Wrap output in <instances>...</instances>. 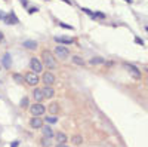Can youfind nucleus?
<instances>
[{
    "label": "nucleus",
    "mask_w": 148,
    "mask_h": 147,
    "mask_svg": "<svg viewBox=\"0 0 148 147\" xmlns=\"http://www.w3.org/2000/svg\"><path fill=\"white\" fill-rule=\"evenodd\" d=\"M30 67H31V70L34 71V73H42L43 71V64H42V61L39 59V58H36V57H33L31 59H30Z\"/></svg>",
    "instance_id": "4"
},
{
    "label": "nucleus",
    "mask_w": 148,
    "mask_h": 147,
    "mask_svg": "<svg viewBox=\"0 0 148 147\" xmlns=\"http://www.w3.org/2000/svg\"><path fill=\"white\" fill-rule=\"evenodd\" d=\"M33 97H34V100H36L37 103H42V101L45 100V95H43V92H42V89H40V88H36V89H34Z\"/></svg>",
    "instance_id": "11"
},
{
    "label": "nucleus",
    "mask_w": 148,
    "mask_h": 147,
    "mask_svg": "<svg viewBox=\"0 0 148 147\" xmlns=\"http://www.w3.org/2000/svg\"><path fill=\"white\" fill-rule=\"evenodd\" d=\"M14 80L19 83V82H22V80H24V77H22L21 75H18V73H14Z\"/></svg>",
    "instance_id": "22"
},
{
    "label": "nucleus",
    "mask_w": 148,
    "mask_h": 147,
    "mask_svg": "<svg viewBox=\"0 0 148 147\" xmlns=\"http://www.w3.org/2000/svg\"><path fill=\"white\" fill-rule=\"evenodd\" d=\"M3 17H5V15H3V12L0 10V19H3Z\"/></svg>",
    "instance_id": "29"
},
{
    "label": "nucleus",
    "mask_w": 148,
    "mask_h": 147,
    "mask_svg": "<svg viewBox=\"0 0 148 147\" xmlns=\"http://www.w3.org/2000/svg\"><path fill=\"white\" fill-rule=\"evenodd\" d=\"M55 138H56V141H58V144H61V143H67V135L64 132H58L56 135H55Z\"/></svg>",
    "instance_id": "15"
},
{
    "label": "nucleus",
    "mask_w": 148,
    "mask_h": 147,
    "mask_svg": "<svg viewBox=\"0 0 148 147\" xmlns=\"http://www.w3.org/2000/svg\"><path fill=\"white\" fill-rule=\"evenodd\" d=\"M42 61H43V66H46L47 68H55L56 67V59L53 58V54L51 51H43Z\"/></svg>",
    "instance_id": "1"
},
{
    "label": "nucleus",
    "mask_w": 148,
    "mask_h": 147,
    "mask_svg": "<svg viewBox=\"0 0 148 147\" xmlns=\"http://www.w3.org/2000/svg\"><path fill=\"white\" fill-rule=\"evenodd\" d=\"M126 2H129V3H130V2H132V0H126Z\"/></svg>",
    "instance_id": "31"
},
{
    "label": "nucleus",
    "mask_w": 148,
    "mask_h": 147,
    "mask_svg": "<svg viewBox=\"0 0 148 147\" xmlns=\"http://www.w3.org/2000/svg\"><path fill=\"white\" fill-rule=\"evenodd\" d=\"M74 40H76V39H73V37H64V36H56V37H55V42L59 43V45H70Z\"/></svg>",
    "instance_id": "7"
},
{
    "label": "nucleus",
    "mask_w": 148,
    "mask_h": 147,
    "mask_svg": "<svg viewBox=\"0 0 148 147\" xmlns=\"http://www.w3.org/2000/svg\"><path fill=\"white\" fill-rule=\"evenodd\" d=\"M21 106H22V107H27V106H28V98H27V97H24V98H22Z\"/></svg>",
    "instance_id": "23"
},
{
    "label": "nucleus",
    "mask_w": 148,
    "mask_h": 147,
    "mask_svg": "<svg viewBox=\"0 0 148 147\" xmlns=\"http://www.w3.org/2000/svg\"><path fill=\"white\" fill-rule=\"evenodd\" d=\"M135 40H136L139 45H144V42H142V39H139V37H136V39H135Z\"/></svg>",
    "instance_id": "27"
},
{
    "label": "nucleus",
    "mask_w": 148,
    "mask_h": 147,
    "mask_svg": "<svg viewBox=\"0 0 148 147\" xmlns=\"http://www.w3.org/2000/svg\"><path fill=\"white\" fill-rule=\"evenodd\" d=\"M55 54L59 57V58H67L68 55H70V51H68V49L65 48V46H56L55 48Z\"/></svg>",
    "instance_id": "6"
},
{
    "label": "nucleus",
    "mask_w": 148,
    "mask_h": 147,
    "mask_svg": "<svg viewBox=\"0 0 148 147\" xmlns=\"http://www.w3.org/2000/svg\"><path fill=\"white\" fill-rule=\"evenodd\" d=\"M24 46H25V48H28V49H36L37 48V43L36 42H33V40H27V42H24Z\"/></svg>",
    "instance_id": "19"
},
{
    "label": "nucleus",
    "mask_w": 148,
    "mask_h": 147,
    "mask_svg": "<svg viewBox=\"0 0 148 147\" xmlns=\"http://www.w3.org/2000/svg\"><path fill=\"white\" fill-rule=\"evenodd\" d=\"M22 77L28 85H31V86H36V85L39 83V80H40V77L37 76V73H34V71H27Z\"/></svg>",
    "instance_id": "3"
},
{
    "label": "nucleus",
    "mask_w": 148,
    "mask_h": 147,
    "mask_svg": "<svg viewBox=\"0 0 148 147\" xmlns=\"http://www.w3.org/2000/svg\"><path fill=\"white\" fill-rule=\"evenodd\" d=\"M42 80H43V83L46 85V86H51V85H53L55 83V76H53V73H51V71H45L43 75H42Z\"/></svg>",
    "instance_id": "5"
},
{
    "label": "nucleus",
    "mask_w": 148,
    "mask_h": 147,
    "mask_svg": "<svg viewBox=\"0 0 148 147\" xmlns=\"http://www.w3.org/2000/svg\"><path fill=\"white\" fill-rule=\"evenodd\" d=\"M30 126L34 128V129L42 128V126H43V120H42V117H33V119L30 120Z\"/></svg>",
    "instance_id": "9"
},
{
    "label": "nucleus",
    "mask_w": 148,
    "mask_h": 147,
    "mask_svg": "<svg viewBox=\"0 0 148 147\" xmlns=\"http://www.w3.org/2000/svg\"><path fill=\"white\" fill-rule=\"evenodd\" d=\"M2 63H3V66H5L6 68H9V67H10V64H12V58H10V54H6V55H3V58H2Z\"/></svg>",
    "instance_id": "14"
},
{
    "label": "nucleus",
    "mask_w": 148,
    "mask_h": 147,
    "mask_svg": "<svg viewBox=\"0 0 148 147\" xmlns=\"http://www.w3.org/2000/svg\"><path fill=\"white\" fill-rule=\"evenodd\" d=\"M42 132L45 134L46 138H53V131L49 126H42Z\"/></svg>",
    "instance_id": "13"
},
{
    "label": "nucleus",
    "mask_w": 148,
    "mask_h": 147,
    "mask_svg": "<svg viewBox=\"0 0 148 147\" xmlns=\"http://www.w3.org/2000/svg\"><path fill=\"white\" fill-rule=\"evenodd\" d=\"M47 110H49V112H51V115L53 116V115H56V113L59 112V106H58L56 103H52L51 106H49V108H47Z\"/></svg>",
    "instance_id": "16"
},
{
    "label": "nucleus",
    "mask_w": 148,
    "mask_h": 147,
    "mask_svg": "<svg viewBox=\"0 0 148 147\" xmlns=\"http://www.w3.org/2000/svg\"><path fill=\"white\" fill-rule=\"evenodd\" d=\"M2 39H3V34H2V33H0V40H2Z\"/></svg>",
    "instance_id": "30"
},
{
    "label": "nucleus",
    "mask_w": 148,
    "mask_h": 147,
    "mask_svg": "<svg viewBox=\"0 0 148 147\" xmlns=\"http://www.w3.org/2000/svg\"><path fill=\"white\" fill-rule=\"evenodd\" d=\"M42 92H43L45 98H53V95H55V89L51 88V86H45V88H42Z\"/></svg>",
    "instance_id": "12"
},
{
    "label": "nucleus",
    "mask_w": 148,
    "mask_h": 147,
    "mask_svg": "<svg viewBox=\"0 0 148 147\" xmlns=\"http://www.w3.org/2000/svg\"><path fill=\"white\" fill-rule=\"evenodd\" d=\"M59 26H61V27H64V28H68V30H73L71 26H67V24H64V22H59Z\"/></svg>",
    "instance_id": "24"
},
{
    "label": "nucleus",
    "mask_w": 148,
    "mask_h": 147,
    "mask_svg": "<svg viewBox=\"0 0 148 147\" xmlns=\"http://www.w3.org/2000/svg\"><path fill=\"white\" fill-rule=\"evenodd\" d=\"M56 147H68V146H67V143H61V144H58Z\"/></svg>",
    "instance_id": "26"
},
{
    "label": "nucleus",
    "mask_w": 148,
    "mask_h": 147,
    "mask_svg": "<svg viewBox=\"0 0 148 147\" xmlns=\"http://www.w3.org/2000/svg\"><path fill=\"white\" fill-rule=\"evenodd\" d=\"M125 67L132 73V76H133L135 79H141V71H139L136 67H133V66H130V64H125Z\"/></svg>",
    "instance_id": "10"
},
{
    "label": "nucleus",
    "mask_w": 148,
    "mask_h": 147,
    "mask_svg": "<svg viewBox=\"0 0 148 147\" xmlns=\"http://www.w3.org/2000/svg\"><path fill=\"white\" fill-rule=\"evenodd\" d=\"M10 147H18V141H14V143L10 144Z\"/></svg>",
    "instance_id": "28"
},
{
    "label": "nucleus",
    "mask_w": 148,
    "mask_h": 147,
    "mask_svg": "<svg viewBox=\"0 0 148 147\" xmlns=\"http://www.w3.org/2000/svg\"><path fill=\"white\" fill-rule=\"evenodd\" d=\"M45 112H46V108L42 103H36V104L30 106V113L33 115V117H40Z\"/></svg>",
    "instance_id": "2"
},
{
    "label": "nucleus",
    "mask_w": 148,
    "mask_h": 147,
    "mask_svg": "<svg viewBox=\"0 0 148 147\" xmlns=\"http://www.w3.org/2000/svg\"><path fill=\"white\" fill-rule=\"evenodd\" d=\"M42 143H43L45 146H49V144H51V141H49V138H45V140H42Z\"/></svg>",
    "instance_id": "25"
},
{
    "label": "nucleus",
    "mask_w": 148,
    "mask_h": 147,
    "mask_svg": "<svg viewBox=\"0 0 148 147\" xmlns=\"http://www.w3.org/2000/svg\"><path fill=\"white\" fill-rule=\"evenodd\" d=\"M71 141H73V144H80L82 143V137L80 135H76V137L71 138Z\"/></svg>",
    "instance_id": "21"
},
{
    "label": "nucleus",
    "mask_w": 148,
    "mask_h": 147,
    "mask_svg": "<svg viewBox=\"0 0 148 147\" xmlns=\"http://www.w3.org/2000/svg\"><path fill=\"white\" fill-rule=\"evenodd\" d=\"M3 21L6 24H18V17L14 14V12H10L9 15H5L3 17Z\"/></svg>",
    "instance_id": "8"
},
{
    "label": "nucleus",
    "mask_w": 148,
    "mask_h": 147,
    "mask_svg": "<svg viewBox=\"0 0 148 147\" xmlns=\"http://www.w3.org/2000/svg\"><path fill=\"white\" fill-rule=\"evenodd\" d=\"M46 122L49 125H53V124H56L58 122V117L56 116H49V117H46Z\"/></svg>",
    "instance_id": "20"
},
{
    "label": "nucleus",
    "mask_w": 148,
    "mask_h": 147,
    "mask_svg": "<svg viewBox=\"0 0 148 147\" xmlns=\"http://www.w3.org/2000/svg\"><path fill=\"white\" fill-rule=\"evenodd\" d=\"M73 63H74V64H77V66H84V64H86V63H84V59H83L82 57H77V55H76V57H73Z\"/></svg>",
    "instance_id": "18"
},
{
    "label": "nucleus",
    "mask_w": 148,
    "mask_h": 147,
    "mask_svg": "<svg viewBox=\"0 0 148 147\" xmlns=\"http://www.w3.org/2000/svg\"><path fill=\"white\" fill-rule=\"evenodd\" d=\"M102 63H104V59H102L101 57H95V58H92V59L89 61L90 66H98V64H102Z\"/></svg>",
    "instance_id": "17"
}]
</instances>
